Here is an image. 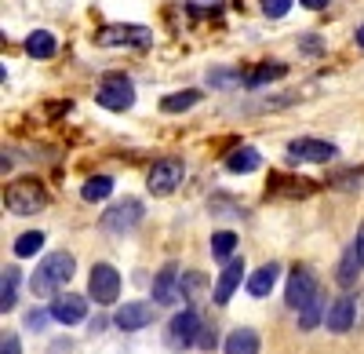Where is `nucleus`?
I'll use <instances>...</instances> for the list:
<instances>
[{
  "mask_svg": "<svg viewBox=\"0 0 364 354\" xmlns=\"http://www.w3.org/2000/svg\"><path fill=\"white\" fill-rule=\"evenodd\" d=\"M240 278H245V259H230L226 271H223L219 281H215V303H230V296L237 292Z\"/></svg>",
  "mask_w": 364,
  "mask_h": 354,
  "instance_id": "13",
  "label": "nucleus"
},
{
  "mask_svg": "<svg viewBox=\"0 0 364 354\" xmlns=\"http://www.w3.org/2000/svg\"><path fill=\"white\" fill-rule=\"evenodd\" d=\"M73 271H77V263L70 252H51L48 259H41V267L33 271V281L29 285H33L37 296H51L55 288H63L73 278Z\"/></svg>",
  "mask_w": 364,
  "mask_h": 354,
  "instance_id": "1",
  "label": "nucleus"
},
{
  "mask_svg": "<svg viewBox=\"0 0 364 354\" xmlns=\"http://www.w3.org/2000/svg\"><path fill=\"white\" fill-rule=\"evenodd\" d=\"M277 77H284V66H281V63H266L262 70L248 73V84H262V80H277Z\"/></svg>",
  "mask_w": 364,
  "mask_h": 354,
  "instance_id": "27",
  "label": "nucleus"
},
{
  "mask_svg": "<svg viewBox=\"0 0 364 354\" xmlns=\"http://www.w3.org/2000/svg\"><path fill=\"white\" fill-rule=\"evenodd\" d=\"M197 103H200V92H197V88H186V92H175V95L161 99V110L164 113H182V110H190Z\"/></svg>",
  "mask_w": 364,
  "mask_h": 354,
  "instance_id": "21",
  "label": "nucleus"
},
{
  "mask_svg": "<svg viewBox=\"0 0 364 354\" xmlns=\"http://www.w3.org/2000/svg\"><path fill=\"white\" fill-rule=\"evenodd\" d=\"M139 219H142V204H139L135 197H128V201L113 204V209L102 216V227L113 230V234H124V230H132Z\"/></svg>",
  "mask_w": 364,
  "mask_h": 354,
  "instance_id": "9",
  "label": "nucleus"
},
{
  "mask_svg": "<svg viewBox=\"0 0 364 354\" xmlns=\"http://www.w3.org/2000/svg\"><path fill=\"white\" fill-rule=\"evenodd\" d=\"M26 51L33 55V58H51L55 55V37L44 33V29H37V33L26 37Z\"/></svg>",
  "mask_w": 364,
  "mask_h": 354,
  "instance_id": "22",
  "label": "nucleus"
},
{
  "mask_svg": "<svg viewBox=\"0 0 364 354\" xmlns=\"http://www.w3.org/2000/svg\"><path fill=\"white\" fill-rule=\"evenodd\" d=\"M353 249L360 252V259H364V223H360V230H357V241H353Z\"/></svg>",
  "mask_w": 364,
  "mask_h": 354,
  "instance_id": "33",
  "label": "nucleus"
},
{
  "mask_svg": "<svg viewBox=\"0 0 364 354\" xmlns=\"http://www.w3.org/2000/svg\"><path fill=\"white\" fill-rule=\"evenodd\" d=\"M87 292H91L95 303L109 307L120 296V274L109 267V263H95V267H91V278H87Z\"/></svg>",
  "mask_w": 364,
  "mask_h": 354,
  "instance_id": "3",
  "label": "nucleus"
},
{
  "mask_svg": "<svg viewBox=\"0 0 364 354\" xmlns=\"http://www.w3.org/2000/svg\"><path fill=\"white\" fill-rule=\"evenodd\" d=\"M0 354H22L18 336H4V340H0Z\"/></svg>",
  "mask_w": 364,
  "mask_h": 354,
  "instance_id": "30",
  "label": "nucleus"
},
{
  "mask_svg": "<svg viewBox=\"0 0 364 354\" xmlns=\"http://www.w3.org/2000/svg\"><path fill=\"white\" fill-rule=\"evenodd\" d=\"M233 249H237V234H230V230H219L215 238H211V252H215V259H230Z\"/></svg>",
  "mask_w": 364,
  "mask_h": 354,
  "instance_id": "26",
  "label": "nucleus"
},
{
  "mask_svg": "<svg viewBox=\"0 0 364 354\" xmlns=\"http://www.w3.org/2000/svg\"><path fill=\"white\" fill-rule=\"evenodd\" d=\"M226 354H259V336L252 329H233L226 336Z\"/></svg>",
  "mask_w": 364,
  "mask_h": 354,
  "instance_id": "17",
  "label": "nucleus"
},
{
  "mask_svg": "<svg viewBox=\"0 0 364 354\" xmlns=\"http://www.w3.org/2000/svg\"><path fill=\"white\" fill-rule=\"evenodd\" d=\"M4 204H8L15 216H33V212H41L44 204H48V190L37 179H18V183L8 187Z\"/></svg>",
  "mask_w": 364,
  "mask_h": 354,
  "instance_id": "2",
  "label": "nucleus"
},
{
  "mask_svg": "<svg viewBox=\"0 0 364 354\" xmlns=\"http://www.w3.org/2000/svg\"><path fill=\"white\" fill-rule=\"evenodd\" d=\"M321 318H328V314H324V296L317 292V296H314V300H310L306 307L299 311V329H314Z\"/></svg>",
  "mask_w": 364,
  "mask_h": 354,
  "instance_id": "24",
  "label": "nucleus"
},
{
  "mask_svg": "<svg viewBox=\"0 0 364 354\" xmlns=\"http://www.w3.org/2000/svg\"><path fill=\"white\" fill-rule=\"evenodd\" d=\"M109 194H113V179H109V175H95V179H87L80 187V197L84 201H106Z\"/></svg>",
  "mask_w": 364,
  "mask_h": 354,
  "instance_id": "23",
  "label": "nucleus"
},
{
  "mask_svg": "<svg viewBox=\"0 0 364 354\" xmlns=\"http://www.w3.org/2000/svg\"><path fill=\"white\" fill-rule=\"evenodd\" d=\"M262 165V157L252 150V146H240V150H233L230 157H226V168L230 172H237V175H245V172H255Z\"/></svg>",
  "mask_w": 364,
  "mask_h": 354,
  "instance_id": "18",
  "label": "nucleus"
},
{
  "mask_svg": "<svg viewBox=\"0 0 364 354\" xmlns=\"http://www.w3.org/2000/svg\"><path fill=\"white\" fill-rule=\"evenodd\" d=\"M302 8H314L317 11V8H328V0H302Z\"/></svg>",
  "mask_w": 364,
  "mask_h": 354,
  "instance_id": "34",
  "label": "nucleus"
},
{
  "mask_svg": "<svg viewBox=\"0 0 364 354\" xmlns=\"http://www.w3.org/2000/svg\"><path fill=\"white\" fill-rule=\"evenodd\" d=\"M154 321V307L149 303H124L117 314H113V326L124 329V333H135V329H146Z\"/></svg>",
  "mask_w": 364,
  "mask_h": 354,
  "instance_id": "11",
  "label": "nucleus"
},
{
  "mask_svg": "<svg viewBox=\"0 0 364 354\" xmlns=\"http://www.w3.org/2000/svg\"><path fill=\"white\" fill-rule=\"evenodd\" d=\"M102 48H117V44H132V48H149L154 44V29L146 26H106L99 33Z\"/></svg>",
  "mask_w": 364,
  "mask_h": 354,
  "instance_id": "6",
  "label": "nucleus"
},
{
  "mask_svg": "<svg viewBox=\"0 0 364 354\" xmlns=\"http://www.w3.org/2000/svg\"><path fill=\"white\" fill-rule=\"evenodd\" d=\"M99 106H106V110H113V113H124V110H132V103H135V88H132V80H124V77H106L102 84H99Z\"/></svg>",
  "mask_w": 364,
  "mask_h": 354,
  "instance_id": "4",
  "label": "nucleus"
},
{
  "mask_svg": "<svg viewBox=\"0 0 364 354\" xmlns=\"http://www.w3.org/2000/svg\"><path fill=\"white\" fill-rule=\"evenodd\" d=\"M197 347H204V350H211V347H215V329H200V340H197Z\"/></svg>",
  "mask_w": 364,
  "mask_h": 354,
  "instance_id": "32",
  "label": "nucleus"
},
{
  "mask_svg": "<svg viewBox=\"0 0 364 354\" xmlns=\"http://www.w3.org/2000/svg\"><path fill=\"white\" fill-rule=\"evenodd\" d=\"M41 249H44V234L41 230H29V234H22V238L15 241V256H22V259L26 256H37Z\"/></svg>",
  "mask_w": 364,
  "mask_h": 354,
  "instance_id": "25",
  "label": "nucleus"
},
{
  "mask_svg": "<svg viewBox=\"0 0 364 354\" xmlns=\"http://www.w3.org/2000/svg\"><path fill=\"white\" fill-rule=\"evenodd\" d=\"M200 318H197V311H182V314H175L171 318V329H168V343L171 347H193L197 340H200Z\"/></svg>",
  "mask_w": 364,
  "mask_h": 354,
  "instance_id": "8",
  "label": "nucleus"
},
{
  "mask_svg": "<svg viewBox=\"0 0 364 354\" xmlns=\"http://www.w3.org/2000/svg\"><path fill=\"white\" fill-rule=\"evenodd\" d=\"M182 175H186L182 161H178V157H164V161H157L154 168H149V179H146V187H149V194L164 197V194H171V190L182 183Z\"/></svg>",
  "mask_w": 364,
  "mask_h": 354,
  "instance_id": "5",
  "label": "nucleus"
},
{
  "mask_svg": "<svg viewBox=\"0 0 364 354\" xmlns=\"http://www.w3.org/2000/svg\"><path fill=\"white\" fill-rule=\"evenodd\" d=\"M15 300H18V271L8 267L4 278H0V311L8 314V311L15 307Z\"/></svg>",
  "mask_w": 364,
  "mask_h": 354,
  "instance_id": "20",
  "label": "nucleus"
},
{
  "mask_svg": "<svg viewBox=\"0 0 364 354\" xmlns=\"http://www.w3.org/2000/svg\"><path fill=\"white\" fill-rule=\"evenodd\" d=\"M353 314H357L353 300H350V296H339L336 303L328 307V318H324V326H328L331 333H346V329H353Z\"/></svg>",
  "mask_w": 364,
  "mask_h": 354,
  "instance_id": "14",
  "label": "nucleus"
},
{
  "mask_svg": "<svg viewBox=\"0 0 364 354\" xmlns=\"http://www.w3.org/2000/svg\"><path fill=\"white\" fill-rule=\"evenodd\" d=\"M48 318H51V311H48V314H44V311H33V314L26 318V326H29V329H44Z\"/></svg>",
  "mask_w": 364,
  "mask_h": 354,
  "instance_id": "29",
  "label": "nucleus"
},
{
  "mask_svg": "<svg viewBox=\"0 0 364 354\" xmlns=\"http://www.w3.org/2000/svg\"><path fill=\"white\" fill-rule=\"evenodd\" d=\"M357 44H360V48H364V26H360V29H357Z\"/></svg>",
  "mask_w": 364,
  "mask_h": 354,
  "instance_id": "35",
  "label": "nucleus"
},
{
  "mask_svg": "<svg viewBox=\"0 0 364 354\" xmlns=\"http://www.w3.org/2000/svg\"><path fill=\"white\" fill-rule=\"evenodd\" d=\"M84 314H87V303L80 296H73V292L51 300V318L58 321V326H77V321H84Z\"/></svg>",
  "mask_w": 364,
  "mask_h": 354,
  "instance_id": "12",
  "label": "nucleus"
},
{
  "mask_svg": "<svg viewBox=\"0 0 364 354\" xmlns=\"http://www.w3.org/2000/svg\"><path fill=\"white\" fill-rule=\"evenodd\" d=\"M178 288H182L178 267H175V263H168V267L157 274V281H154V300L157 303H175L178 300Z\"/></svg>",
  "mask_w": 364,
  "mask_h": 354,
  "instance_id": "15",
  "label": "nucleus"
},
{
  "mask_svg": "<svg viewBox=\"0 0 364 354\" xmlns=\"http://www.w3.org/2000/svg\"><path fill=\"white\" fill-rule=\"evenodd\" d=\"M277 274H281L277 263H266V267H259V271L248 278V292H252V296H269V288L277 285Z\"/></svg>",
  "mask_w": 364,
  "mask_h": 354,
  "instance_id": "16",
  "label": "nucleus"
},
{
  "mask_svg": "<svg viewBox=\"0 0 364 354\" xmlns=\"http://www.w3.org/2000/svg\"><path fill=\"white\" fill-rule=\"evenodd\" d=\"M259 4H262V15L266 19H284L288 8H291V0H259Z\"/></svg>",
  "mask_w": 364,
  "mask_h": 354,
  "instance_id": "28",
  "label": "nucleus"
},
{
  "mask_svg": "<svg viewBox=\"0 0 364 354\" xmlns=\"http://www.w3.org/2000/svg\"><path fill=\"white\" fill-rule=\"evenodd\" d=\"M288 154H291L295 161H314V165H324V161L336 157V146H331V142H321V139H295V142L288 146Z\"/></svg>",
  "mask_w": 364,
  "mask_h": 354,
  "instance_id": "10",
  "label": "nucleus"
},
{
  "mask_svg": "<svg viewBox=\"0 0 364 354\" xmlns=\"http://www.w3.org/2000/svg\"><path fill=\"white\" fill-rule=\"evenodd\" d=\"M219 4H223V0H190V8H193V11H215Z\"/></svg>",
  "mask_w": 364,
  "mask_h": 354,
  "instance_id": "31",
  "label": "nucleus"
},
{
  "mask_svg": "<svg viewBox=\"0 0 364 354\" xmlns=\"http://www.w3.org/2000/svg\"><path fill=\"white\" fill-rule=\"evenodd\" d=\"M360 267H364V259H360V252L350 245V249H346V256H343V263H339V274H336V278H339V285H346V288H350V285L357 281Z\"/></svg>",
  "mask_w": 364,
  "mask_h": 354,
  "instance_id": "19",
  "label": "nucleus"
},
{
  "mask_svg": "<svg viewBox=\"0 0 364 354\" xmlns=\"http://www.w3.org/2000/svg\"><path fill=\"white\" fill-rule=\"evenodd\" d=\"M317 281H314V274L306 271V267H295L291 271V278H288V292H284V300H288V307H295V311H302L314 296H317Z\"/></svg>",
  "mask_w": 364,
  "mask_h": 354,
  "instance_id": "7",
  "label": "nucleus"
}]
</instances>
